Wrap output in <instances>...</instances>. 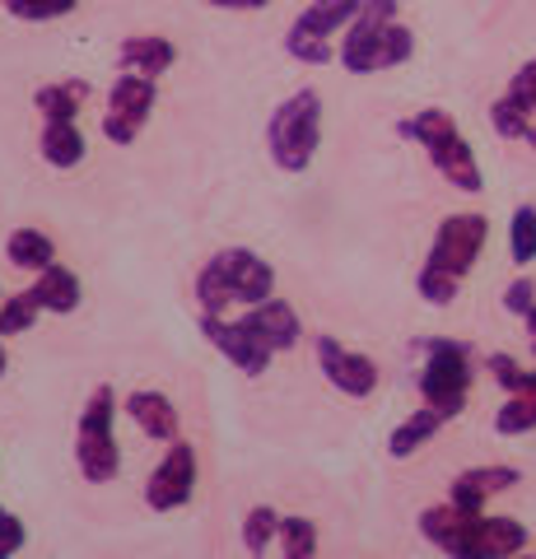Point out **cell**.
Segmentation results:
<instances>
[{"mask_svg": "<svg viewBox=\"0 0 536 559\" xmlns=\"http://www.w3.org/2000/svg\"><path fill=\"white\" fill-rule=\"evenodd\" d=\"M448 425V419L434 411V406H420L415 415H406L402 425L392 429V439H388V452L392 457H410V452H420L429 439H434V433Z\"/></svg>", "mask_w": 536, "mask_h": 559, "instance_id": "21", "label": "cell"}, {"mask_svg": "<svg viewBox=\"0 0 536 559\" xmlns=\"http://www.w3.org/2000/svg\"><path fill=\"white\" fill-rule=\"evenodd\" d=\"M192 489H196V448L187 439H172L164 462L145 480V503L154 513H172L182 503H192Z\"/></svg>", "mask_w": 536, "mask_h": 559, "instance_id": "8", "label": "cell"}, {"mask_svg": "<svg viewBox=\"0 0 536 559\" xmlns=\"http://www.w3.org/2000/svg\"><path fill=\"white\" fill-rule=\"evenodd\" d=\"M5 369H10V355H5V336H0V378H5Z\"/></svg>", "mask_w": 536, "mask_h": 559, "instance_id": "39", "label": "cell"}, {"mask_svg": "<svg viewBox=\"0 0 536 559\" xmlns=\"http://www.w3.org/2000/svg\"><path fill=\"white\" fill-rule=\"evenodd\" d=\"M495 429L504 433V439H517V433H532L536 429V369H523L517 388L509 392V401L495 415Z\"/></svg>", "mask_w": 536, "mask_h": 559, "instance_id": "17", "label": "cell"}, {"mask_svg": "<svg viewBox=\"0 0 536 559\" xmlns=\"http://www.w3.org/2000/svg\"><path fill=\"white\" fill-rule=\"evenodd\" d=\"M313 355H318L322 378L332 382L336 392L355 396V401H365V396L378 392V378H383V373H378V364L369 355H355V349H345L336 336H318L313 341Z\"/></svg>", "mask_w": 536, "mask_h": 559, "instance_id": "10", "label": "cell"}, {"mask_svg": "<svg viewBox=\"0 0 536 559\" xmlns=\"http://www.w3.org/2000/svg\"><path fill=\"white\" fill-rule=\"evenodd\" d=\"M425 154H429V164L443 173V182H453L457 191H466V197H476V191L486 187V178H480V164H476V150L466 145L457 127L443 131Z\"/></svg>", "mask_w": 536, "mask_h": 559, "instance_id": "13", "label": "cell"}, {"mask_svg": "<svg viewBox=\"0 0 536 559\" xmlns=\"http://www.w3.org/2000/svg\"><path fill=\"white\" fill-rule=\"evenodd\" d=\"M127 415L135 419V429L145 439H159V443L178 439V406L164 392H127Z\"/></svg>", "mask_w": 536, "mask_h": 559, "instance_id": "15", "label": "cell"}, {"mask_svg": "<svg viewBox=\"0 0 536 559\" xmlns=\"http://www.w3.org/2000/svg\"><path fill=\"white\" fill-rule=\"evenodd\" d=\"M5 257H10V266H20V271H47L51 261H57V242H51L43 229H14L5 238Z\"/></svg>", "mask_w": 536, "mask_h": 559, "instance_id": "22", "label": "cell"}, {"mask_svg": "<svg viewBox=\"0 0 536 559\" xmlns=\"http://www.w3.org/2000/svg\"><path fill=\"white\" fill-rule=\"evenodd\" d=\"M154 98H159V84L150 75H135V70H122L117 84L108 90V112H103V135L112 145H135L145 117L154 112Z\"/></svg>", "mask_w": 536, "mask_h": 559, "instance_id": "7", "label": "cell"}, {"mask_svg": "<svg viewBox=\"0 0 536 559\" xmlns=\"http://www.w3.org/2000/svg\"><path fill=\"white\" fill-rule=\"evenodd\" d=\"M415 57V33L406 24H388L383 43H378V70H392V66H406Z\"/></svg>", "mask_w": 536, "mask_h": 559, "instance_id": "30", "label": "cell"}, {"mask_svg": "<svg viewBox=\"0 0 536 559\" xmlns=\"http://www.w3.org/2000/svg\"><path fill=\"white\" fill-rule=\"evenodd\" d=\"M523 326H527V336H536V304L523 312Z\"/></svg>", "mask_w": 536, "mask_h": 559, "instance_id": "37", "label": "cell"}, {"mask_svg": "<svg viewBox=\"0 0 536 559\" xmlns=\"http://www.w3.org/2000/svg\"><path fill=\"white\" fill-rule=\"evenodd\" d=\"M33 294H38L43 312H75L80 299H84L80 275L65 271V266H57V261H51L47 271H38V280H33Z\"/></svg>", "mask_w": 536, "mask_h": 559, "instance_id": "18", "label": "cell"}, {"mask_svg": "<svg viewBox=\"0 0 536 559\" xmlns=\"http://www.w3.org/2000/svg\"><path fill=\"white\" fill-rule=\"evenodd\" d=\"M396 20V0H365L359 14L345 28V43L336 51V61L350 70V75H373L378 70V43H383L388 24Z\"/></svg>", "mask_w": 536, "mask_h": 559, "instance_id": "9", "label": "cell"}, {"mask_svg": "<svg viewBox=\"0 0 536 559\" xmlns=\"http://www.w3.org/2000/svg\"><path fill=\"white\" fill-rule=\"evenodd\" d=\"M285 51L294 61H303V66H326V61H332V47H326V38H313V33H303V28L285 33Z\"/></svg>", "mask_w": 536, "mask_h": 559, "instance_id": "32", "label": "cell"}, {"mask_svg": "<svg viewBox=\"0 0 536 559\" xmlns=\"http://www.w3.org/2000/svg\"><path fill=\"white\" fill-rule=\"evenodd\" d=\"M275 540H281V513L266 509V503H257V509L243 518V546H248V555H266Z\"/></svg>", "mask_w": 536, "mask_h": 559, "instance_id": "26", "label": "cell"}, {"mask_svg": "<svg viewBox=\"0 0 536 559\" xmlns=\"http://www.w3.org/2000/svg\"><path fill=\"white\" fill-rule=\"evenodd\" d=\"M172 61H178V47H172L168 38H159V33H141V38H127L122 51H117V66L135 70V75H150V80H159L164 70H172Z\"/></svg>", "mask_w": 536, "mask_h": 559, "instance_id": "16", "label": "cell"}, {"mask_svg": "<svg viewBox=\"0 0 536 559\" xmlns=\"http://www.w3.org/2000/svg\"><path fill=\"white\" fill-rule=\"evenodd\" d=\"M238 322H243L248 336L262 349H271V355H285V349H294L299 336H303V322H299V312H294V304L275 299V294L266 304H252Z\"/></svg>", "mask_w": 536, "mask_h": 559, "instance_id": "12", "label": "cell"}, {"mask_svg": "<svg viewBox=\"0 0 536 559\" xmlns=\"http://www.w3.org/2000/svg\"><path fill=\"white\" fill-rule=\"evenodd\" d=\"M38 294L33 289H20V294H10V299H0V336H24V331L38 322Z\"/></svg>", "mask_w": 536, "mask_h": 559, "instance_id": "25", "label": "cell"}, {"mask_svg": "<svg viewBox=\"0 0 536 559\" xmlns=\"http://www.w3.org/2000/svg\"><path fill=\"white\" fill-rule=\"evenodd\" d=\"M275 294V271L248 248H224L196 271V304L201 312H224L229 304H266Z\"/></svg>", "mask_w": 536, "mask_h": 559, "instance_id": "3", "label": "cell"}, {"mask_svg": "<svg viewBox=\"0 0 536 559\" xmlns=\"http://www.w3.org/2000/svg\"><path fill=\"white\" fill-rule=\"evenodd\" d=\"M38 150H43V159L51 168H80L84 159V131L75 127V121H47L43 135H38Z\"/></svg>", "mask_w": 536, "mask_h": 559, "instance_id": "19", "label": "cell"}, {"mask_svg": "<svg viewBox=\"0 0 536 559\" xmlns=\"http://www.w3.org/2000/svg\"><path fill=\"white\" fill-rule=\"evenodd\" d=\"M24 540H28V532H24V522L14 518L5 503H0V559H10V555H20L24 550Z\"/></svg>", "mask_w": 536, "mask_h": 559, "instance_id": "33", "label": "cell"}, {"mask_svg": "<svg viewBox=\"0 0 536 559\" xmlns=\"http://www.w3.org/2000/svg\"><path fill=\"white\" fill-rule=\"evenodd\" d=\"M420 396L434 406L443 419H457L472 396V349L462 341H429L425 345V369H420Z\"/></svg>", "mask_w": 536, "mask_h": 559, "instance_id": "6", "label": "cell"}, {"mask_svg": "<svg viewBox=\"0 0 536 559\" xmlns=\"http://www.w3.org/2000/svg\"><path fill=\"white\" fill-rule=\"evenodd\" d=\"M112 419H117V392L103 382L90 392L80 411V433H75V466L90 485H108L122 471V448L112 439Z\"/></svg>", "mask_w": 536, "mask_h": 559, "instance_id": "5", "label": "cell"}, {"mask_svg": "<svg viewBox=\"0 0 536 559\" xmlns=\"http://www.w3.org/2000/svg\"><path fill=\"white\" fill-rule=\"evenodd\" d=\"M196 322H201V336L211 341V345L219 349V355L234 364L238 373L262 378V373L271 369V349L257 345V341L248 336V331H243V322H238V318H224V312H201Z\"/></svg>", "mask_w": 536, "mask_h": 559, "instance_id": "11", "label": "cell"}, {"mask_svg": "<svg viewBox=\"0 0 536 559\" xmlns=\"http://www.w3.org/2000/svg\"><path fill=\"white\" fill-rule=\"evenodd\" d=\"M490 238V219L486 215H448L434 234V248H429L420 275H415V294L434 308H448L457 299L466 271L476 266L480 248Z\"/></svg>", "mask_w": 536, "mask_h": 559, "instance_id": "2", "label": "cell"}, {"mask_svg": "<svg viewBox=\"0 0 536 559\" xmlns=\"http://www.w3.org/2000/svg\"><path fill=\"white\" fill-rule=\"evenodd\" d=\"M490 127L504 135V140H523L527 127H532V112H527V108H517L509 94H499V98L490 103Z\"/></svg>", "mask_w": 536, "mask_h": 559, "instance_id": "29", "label": "cell"}, {"mask_svg": "<svg viewBox=\"0 0 536 559\" xmlns=\"http://www.w3.org/2000/svg\"><path fill=\"white\" fill-rule=\"evenodd\" d=\"M420 536L434 550L457 559H509V555H523L532 540V532L517 518H486V509L466 513L453 499L420 513Z\"/></svg>", "mask_w": 536, "mask_h": 559, "instance_id": "1", "label": "cell"}, {"mask_svg": "<svg viewBox=\"0 0 536 559\" xmlns=\"http://www.w3.org/2000/svg\"><path fill=\"white\" fill-rule=\"evenodd\" d=\"M205 5H219V10H243V0H205Z\"/></svg>", "mask_w": 536, "mask_h": 559, "instance_id": "38", "label": "cell"}, {"mask_svg": "<svg viewBox=\"0 0 536 559\" xmlns=\"http://www.w3.org/2000/svg\"><path fill=\"white\" fill-rule=\"evenodd\" d=\"M523 140H527V145L536 150V121H532V127H527V135H523Z\"/></svg>", "mask_w": 536, "mask_h": 559, "instance_id": "41", "label": "cell"}, {"mask_svg": "<svg viewBox=\"0 0 536 559\" xmlns=\"http://www.w3.org/2000/svg\"><path fill=\"white\" fill-rule=\"evenodd\" d=\"M318 145H322V94L318 90H294L266 121V150H271L275 168L303 173L308 164H313Z\"/></svg>", "mask_w": 536, "mask_h": 559, "instance_id": "4", "label": "cell"}, {"mask_svg": "<svg viewBox=\"0 0 536 559\" xmlns=\"http://www.w3.org/2000/svg\"><path fill=\"white\" fill-rule=\"evenodd\" d=\"M453 127H457V121L448 117L443 108H425V112H415V117H402V121H396V135L410 140V145H425V150H429L443 131H453Z\"/></svg>", "mask_w": 536, "mask_h": 559, "instance_id": "24", "label": "cell"}, {"mask_svg": "<svg viewBox=\"0 0 536 559\" xmlns=\"http://www.w3.org/2000/svg\"><path fill=\"white\" fill-rule=\"evenodd\" d=\"M509 485H517L513 466H472V471H462V476L448 485V499H453L457 509H466V513H480L486 509V499L499 495V489H509Z\"/></svg>", "mask_w": 536, "mask_h": 559, "instance_id": "14", "label": "cell"}, {"mask_svg": "<svg viewBox=\"0 0 536 559\" xmlns=\"http://www.w3.org/2000/svg\"><path fill=\"white\" fill-rule=\"evenodd\" d=\"M281 555L285 559H313L318 555V527L308 518H281Z\"/></svg>", "mask_w": 536, "mask_h": 559, "instance_id": "28", "label": "cell"}, {"mask_svg": "<svg viewBox=\"0 0 536 559\" xmlns=\"http://www.w3.org/2000/svg\"><path fill=\"white\" fill-rule=\"evenodd\" d=\"M84 98H90V84L84 80H65V84H43L38 94H33V103H38V112L47 121H75Z\"/></svg>", "mask_w": 536, "mask_h": 559, "instance_id": "23", "label": "cell"}, {"mask_svg": "<svg viewBox=\"0 0 536 559\" xmlns=\"http://www.w3.org/2000/svg\"><path fill=\"white\" fill-rule=\"evenodd\" d=\"M14 20L24 24H47V20H61V14H71L80 0H0Z\"/></svg>", "mask_w": 536, "mask_h": 559, "instance_id": "31", "label": "cell"}, {"mask_svg": "<svg viewBox=\"0 0 536 559\" xmlns=\"http://www.w3.org/2000/svg\"><path fill=\"white\" fill-rule=\"evenodd\" d=\"M359 5H365V0H313V5H308L299 20H294V28L313 33V38H332V33L350 28V20L359 14Z\"/></svg>", "mask_w": 536, "mask_h": 559, "instance_id": "20", "label": "cell"}, {"mask_svg": "<svg viewBox=\"0 0 536 559\" xmlns=\"http://www.w3.org/2000/svg\"><path fill=\"white\" fill-rule=\"evenodd\" d=\"M517 108H527V112H536V61H527L517 75L509 80V90H504Z\"/></svg>", "mask_w": 536, "mask_h": 559, "instance_id": "34", "label": "cell"}, {"mask_svg": "<svg viewBox=\"0 0 536 559\" xmlns=\"http://www.w3.org/2000/svg\"><path fill=\"white\" fill-rule=\"evenodd\" d=\"M532 304H536V280H513V285L504 289V308L513 312V318H523Z\"/></svg>", "mask_w": 536, "mask_h": 559, "instance_id": "35", "label": "cell"}, {"mask_svg": "<svg viewBox=\"0 0 536 559\" xmlns=\"http://www.w3.org/2000/svg\"><path fill=\"white\" fill-rule=\"evenodd\" d=\"M509 257H513V266H532V261H536V205H517L513 210Z\"/></svg>", "mask_w": 536, "mask_h": 559, "instance_id": "27", "label": "cell"}, {"mask_svg": "<svg viewBox=\"0 0 536 559\" xmlns=\"http://www.w3.org/2000/svg\"><path fill=\"white\" fill-rule=\"evenodd\" d=\"M271 0H243V10H266Z\"/></svg>", "mask_w": 536, "mask_h": 559, "instance_id": "40", "label": "cell"}, {"mask_svg": "<svg viewBox=\"0 0 536 559\" xmlns=\"http://www.w3.org/2000/svg\"><path fill=\"white\" fill-rule=\"evenodd\" d=\"M486 369H490V378L499 382V392H513V388H517V378H523V369L513 364V355H490V359H486Z\"/></svg>", "mask_w": 536, "mask_h": 559, "instance_id": "36", "label": "cell"}, {"mask_svg": "<svg viewBox=\"0 0 536 559\" xmlns=\"http://www.w3.org/2000/svg\"><path fill=\"white\" fill-rule=\"evenodd\" d=\"M532 355H536V336H532Z\"/></svg>", "mask_w": 536, "mask_h": 559, "instance_id": "42", "label": "cell"}]
</instances>
